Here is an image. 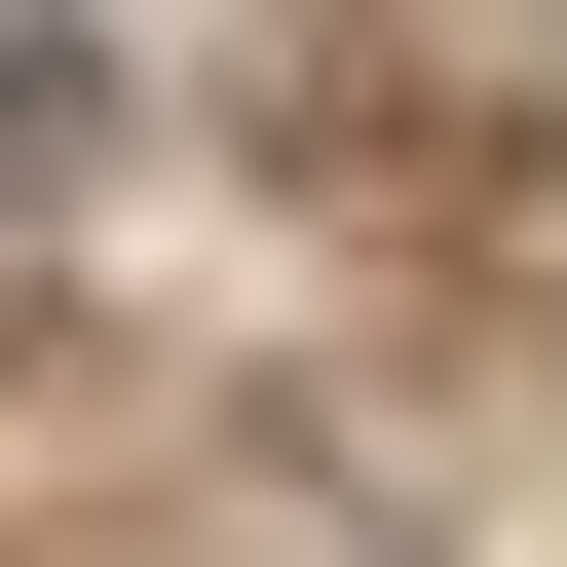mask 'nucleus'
<instances>
[{
	"instance_id": "f257e3e1",
	"label": "nucleus",
	"mask_w": 567,
	"mask_h": 567,
	"mask_svg": "<svg viewBox=\"0 0 567 567\" xmlns=\"http://www.w3.org/2000/svg\"><path fill=\"white\" fill-rule=\"evenodd\" d=\"M76 114H114V76H76V39H39V0H0V189H39V152H76Z\"/></svg>"
}]
</instances>
